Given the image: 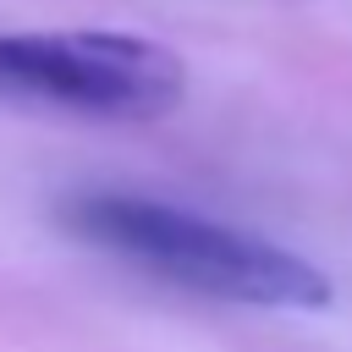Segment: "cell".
<instances>
[{"label":"cell","instance_id":"6da1fadb","mask_svg":"<svg viewBox=\"0 0 352 352\" xmlns=\"http://www.w3.org/2000/svg\"><path fill=\"white\" fill-rule=\"evenodd\" d=\"M60 220L82 242L198 297L248 302V308H324L330 302V275L297 258L292 248L220 226L209 214L160 204V198L77 192L60 209Z\"/></svg>","mask_w":352,"mask_h":352},{"label":"cell","instance_id":"7a4b0ae2","mask_svg":"<svg viewBox=\"0 0 352 352\" xmlns=\"http://www.w3.org/2000/svg\"><path fill=\"white\" fill-rule=\"evenodd\" d=\"M0 88L82 116H160L187 94V66L138 33H0Z\"/></svg>","mask_w":352,"mask_h":352}]
</instances>
